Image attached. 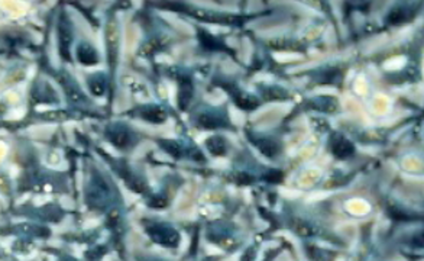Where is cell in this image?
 <instances>
[{"mask_svg": "<svg viewBox=\"0 0 424 261\" xmlns=\"http://www.w3.org/2000/svg\"><path fill=\"white\" fill-rule=\"evenodd\" d=\"M146 232L155 242L165 245V247H177L180 242V234L172 226H168V225L154 223L146 228Z\"/></svg>", "mask_w": 424, "mask_h": 261, "instance_id": "obj_1", "label": "cell"}, {"mask_svg": "<svg viewBox=\"0 0 424 261\" xmlns=\"http://www.w3.org/2000/svg\"><path fill=\"white\" fill-rule=\"evenodd\" d=\"M71 41H72V31H71V24L67 19V16H62L60 19L58 24V45H60V53L61 55L70 60V47H71Z\"/></svg>", "mask_w": 424, "mask_h": 261, "instance_id": "obj_2", "label": "cell"}, {"mask_svg": "<svg viewBox=\"0 0 424 261\" xmlns=\"http://www.w3.org/2000/svg\"><path fill=\"white\" fill-rule=\"evenodd\" d=\"M87 196H88V202L92 205L102 206V205H104V202L109 197V189L102 179H93L92 186L88 187Z\"/></svg>", "mask_w": 424, "mask_h": 261, "instance_id": "obj_3", "label": "cell"}, {"mask_svg": "<svg viewBox=\"0 0 424 261\" xmlns=\"http://www.w3.org/2000/svg\"><path fill=\"white\" fill-rule=\"evenodd\" d=\"M330 150L334 157L344 160V158H349L355 152V147L349 139H346L342 135H334L330 141Z\"/></svg>", "mask_w": 424, "mask_h": 261, "instance_id": "obj_4", "label": "cell"}, {"mask_svg": "<svg viewBox=\"0 0 424 261\" xmlns=\"http://www.w3.org/2000/svg\"><path fill=\"white\" fill-rule=\"evenodd\" d=\"M108 138L116 147L124 148L130 142V132L124 125H113L108 129Z\"/></svg>", "mask_w": 424, "mask_h": 261, "instance_id": "obj_5", "label": "cell"}, {"mask_svg": "<svg viewBox=\"0 0 424 261\" xmlns=\"http://www.w3.org/2000/svg\"><path fill=\"white\" fill-rule=\"evenodd\" d=\"M77 58L82 66H94L98 61L97 51L87 42H82L77 47Z\"/></svg>", "mask_w": 424, "mask_h": 261, "instance_id": "obj_6", "label": "cell"}, {"mask_svg": "<svg viewBox=\"0 0 424 261\" xmlns=\"http://www.w3.org/2000/svg\"><path fill=\"white\" fill-rule=\"evenodd\" d=\"M255 147L268 158H274L280 152V145L275 141L270 139V138H258V139H255Z\"/></svg>", "mask_w": 424, "mask_h": 261, "instance_id": "obj_7", "label": "cell"}, {"mask_svg": "<svg viewBox=\"0 0 424 261\" xmlns=\"http://www.w3.org/2000/svg\"><path fill=\"white\" fill-rule=\"evenodd\" d=\"M232 96L234 103H236L240 109L252 110L255 109V108H258V105H260V102L256 100V97L250 96V95L244 93V92H239V90H233Z\"/></svg>", "mask_w": 424, "mask_h": 261, "instance_id": "obj_8", "label": "cell"}, {"mask_svg": "<svg viewBox=\"0 0 424 261\" xmlns=\"http://www.w3.org/2000/svg\"><path fill=\"white\" fill-rule=\"evenodd\" d=\"M140 116L150 124H162L166 119V112L158 106H148L140 110Z\"/></svg>", "mask_w": 424, "mask_h": 261, "instance_id": "obj_9", "label": "cell"}, {"mask_svg": "<svg viewBox=\"0 0 424 261\" xmlns=\"http://www.w3.org/2000/svg\"><path fill=\"white\" fill-rule=\"evenodd\" d=\"M192 82H190V79H187V77H186L184 80H181V82H180V92H178V105H180L181 110L187 109V106H188V103H190V100H192Z\"/></svg>", "mask_w": 424, "mask_h": 261, "instance_id": "obj_10", "label": "cell"}, {"mask_svg": "<svg viewBox=\"0 0 424 261\" xmlns=\"http://www.w3.org/2000/svg\"><path fill=\"white\" fill-rule=\"evenodd\" d=\"M61 83H62L64 90H66V93H67V96L70 97V100H71V102L78 103V102H82V100L86 99L84 93H82V90L78 89V86L72 82L70 77H62V79H61Z\"/></svg>", "mask_w": 424, "mask_h": 261, "instance_id": "obj_11", "label": "cell"}, {"mask_svg": "<svg viewBox=\"0 0 424 261\" xmlns=\"http://www.w3.org/2000/svg\"><path fill=\"white\" fill-rule=\"evenodd\" d=\"M206 145L208 148L210 154L213 155H224L226 154V150H228V145H226V141L223 139L219 135H214V137H210L207 141H206Z\"/></svg>", "mask_w": 424, "mask_h": 261, "instance_id": "obj_12", "label": "cell"}, {"mask_svg": "<svg viewBox=\"0 0 424 261\" xmlns=\"http://www.w3.org/2000/svg\"><path fill=\"white\" fill-rule=\"evenodd\" d=\"M197 122L202 128L206 129H218L220 126H224L223 121L220 119L219 116H216L214 113H202L197 118Z\"/></svg>", "mask_w": 424, "mask_h": 261, "instance_id": "obj_13", "label": "cell"}, {"mask_svg": "<svg viewBox=\"0 0 424 261\" xmlns=\"http://www.w3.org/2000/svg\"><path fill=\"white\" fill-rule=\"evenodd\" d=\"M198 38H200L202 45L206 47L207 50L216 51V50H224V48H226V47L223 45V42H220L218 38H214L212 34H208V32H206V31H200V32H198Z\"/></svg>", "mask_w": 424, "mask_h": 261, "instance_id": "obj_14", "label": "cell"}, {"mask_svg": "<svg viewBox=\"0 0 424 261\" xmlns=\"http://www.w3.org/2000/svg\"><path fill=\"white\" fill-rule=\"evenodd\" d=\"M88 86L96 96H102L106 90V80H104L103 74H93L88 79Z\"/></svg>", "mask_w": 424, "mask_h": 261, "instance_id": "obj_15", "label": "cell"}, {"mask_svg": "<svg viewBox=\"0 0 424 261\" xmlns=\"http://www.w3.org/2000/svg\"><path fill=\"white\" fill-rule=\"evenodd\" d=\"M106 38H108V45H109V50L112 51L110 54H116V48H118V40H119V32H118V28L114 27L113 24H110L108 27V32H106Z\"/></svg>", "mask_w": 424, "mask_h": 261, "instance_id": "obj_16", "label": "cell"}, {"mask_svg": "<svg viewBox=\"0 0 424 261\" xmlns=\"http://www.w3.org/2000/svg\"><path fill=\"white\" fill-rule=\"evenodd\" d=\"M161 147H162L168 154H171L172 157H176V158H180V157L182 155V147H181L178 142H176V141H171V139L161 141Z\"/></svg>", "mask_w": 424, "mask_h": 261, "instance_id": "obj_17", "label": "cell"}, {"mask_svg": "<svg viewBox=\"0 0 424 261\" xmlns=\"http://www.w3.org/2000/svg\"><path fill=\"white\" fill-rule=\"evenodd\" d=\"M407 18H408V12H407L406 9L398 8V9H394L391 14L388 15V22L392 24V25H398V24L406 22Z\"/></svg>", "mask_w": 424, "mask_h": 261, "instance_id": "obj_18", "label": "cell"}, {"mask_svg": "<svg viewBox=\"0 0 424 261\" xmlns=\"http://www.w3.org/2000/svg\"><path fill=\"white\" fill-rule=\"evenodd\" d=\"M264 95H265L266 99H270V100H281V99H286V97H287V93H286L284 90L278 89V87H268Z\"/></svg>", "mask_w": 424, "mask_h": 261, "instance_id": "obj_19", "label": "cell"}, {"mask_svg": "<svg viewBox=\"0 0 424 261\" xmlns=\"http://www.w3.org/2000/svg\"><path fill=\"white\" fill-rule=\"evenodd\" d=\"M292 228L300 236H310V235L314 234V229L310 225L304 223V222H296V225Z\"/></svg>", "mask_w": 424, "mask_h": 261, "instance_id": "obj_20", "label": "cell"}, {"mask_svg": "<svg viewBox=\"0 0 424 261\" xmlns=\"http://www.w3.org/2000/svg\"><path fill=\"white\" fill-rule=\"evenodd\" d=\"M265 179H266V181H271V183H278V181H281V179H282V173H280V171H270L266 176H265Z\"/></svg>", "mask_w": 424, "mask_h": 261, "instance_id": "obj_21", "label": "cell"}, {"mask_svg": "<svg viewBox=\"0 0 424 261\" xmlns=\"http://www.w3.org/2000/svg\"><path fill=\"white\" fill-rule=\"evenodd\" d=\"M165 205H166V200H165L164 197H155V199L150 200V206L164 207Z\"/></svg>", "mask_w": 424, "mask_h": 261, "instance_id": "obj_22", "label": "cell"}]
</instances>
